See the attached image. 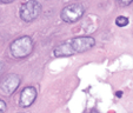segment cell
I'll list each match as a JSON object with an SVG mask.
<instances>
[{
	"instance_id": "7",
	"label": "cell",
	"mask_w": 133,
	"mask_h": 113,
	"mask_svg": "<svg viewBox=\"0 0 133 113\" xmlns=\"http://www.w3.org/2000/svg\"><path fill=\"white\" fill-rule=\"evenodd\" d=\"M116 24L119 27H123V26H126L128 24V19L126 17H118L116 20Z\"/></svg>"
},
{
	"instance_id": "2",
	"label": "cell",
	"mask_w": 133,
	"mask_h": 113,
	"mask_svg": "<svg viewBox=\"0 0 133 113\" xmlns=\"http://www.w3.org/2000/svg\"><path fill=\"white\" fill-rule=\"evenodd\" d=\"M41 12V5L35 0H28L20 7V18L26 23L35 20Z\"/></svg>"
},
{
	"instance_id": "6",
	"label": "cell",
	"mask_w": 133,
	"mask_h": 113,
	"mask_svg": "<svg viewBox=\"0 0 133 113\" xmlns=\"http://www.w3.org/2000/svg\"><path fill=\"white\" fill-rule=\"evenodd\" d=\"M37 98V90L34 87H25L20 93L19 105L21 107H28L34 103Z\"/></svg>"
},
{
	"instance_id": "4",
	"label": "cell",
	"mask_w": 133,
	"mask_h": 113,
	"mask_svg": "<svg viewBox=\"0 0 133 113\" xmlns=\"http://www.w3.org/2000/svg\"><path fill=\"white\" fill-rule=\"evenodd\" d=\"M70 47L75 53H83L85 51H88L96 45V40L92 37H77L68 40Z\"/></svg>"
},
{
	"instance_id": "9",
	"label": "cell",
	"mask_w": 133,
	"mask_h": 113,
	"mask_svg": "<svg viewBox=\"0 0 133 113\" xmlns=\"http://www.w3.org/2000/svg\"><path fill=\"white\" fill-rule=\"evenodd\" d=\"M6 103L4 100H1L0 99V113H5V111H6Z\"/></svg>"
},
{
	"instance_id": "1",
	"label": "cell",
	"mask_w": 133,
	"mask_h": 113,
	"mask_svg": "<svg viewBox=\"0 0 133 113\" xmlns=\"http://www.w3.org/2000/svg\"><path fill=\"white\" fill-rule=\"evenodd\" d=\"M11 54L17 59H24L31 54L33 51V41L30 37L18 38L10 46Z\"/></svg>"
},
{
	"instance_id": "11",
	"label": "cell",
	"mask_w": 133,
	"mask_h": 113,
	"mask_svg": "<svg viewBox=\"0 0 133 113\" xmlns=\"http://www.w3.org/2000/svg\"><path fill=\"white\" fill-rule=\"evenodd\" d=\"M13 1H15V0H0L1 4H11V3H13Z\"/></svg>"
},
{
	"instance_id": "12",
	"label": "cell",
	"mask_w": 133,
	"mask_h": 113,
	"mask_svg": "<svg viewBox=\"0 0 133 113\" xmlns=\"http://www.w3.org/2000/svg\"><path fill=\"white\" fill-rule=\"evenodd\" d=\"M117 96H118V97H121V92H117Z\"/></svg>"
},
{
	"instance_id": "13",
	"label": "cell",
	"mask_w": 133,
	"mask_h": 113,
	"mask_svg": "<svg viewBox=\"0 0 133 113\" xmlns=\"http://www.w3.org/2000/svg\"><path fill=\"white\" fill-rule=\"evenodd\" d=\"M92 113H99V112H98V111H96V110H93V111H92Z\"/></svg>"
},
{
	"instance_id": "3",
	"label": "cell",
	"mask_w": 133,
	"mask_h": 113,
	"mask_svg": "<svg viewBox=\"0 0 133 113\" xmlns=\"http://www.w3.org/2000/svg\"><path fill=\"white\" fill-rule=\"evenodd\" d=\"M85 13V8L80 4H70L61 11V19L65 23H75Z\"/></svg>"
},
{
	"instance_id": "8",
	"label": "cell",
	"mask_w": 133,
	"mask_h": 113,
	"mask_svg": "<svg viewBox=\"0 0 133 113\" xmlns=\"http://www.w3.org/2000/svg\"><path fill=\"white\" fill-rule=\"evenodd\" d=\"M132 1H133V0H117V3H118L120 6H123V7L131 5V4H132Z\"/></svg>"
},
{
	"instance_id": "5",
	"label": "cell",
	"mask_w": 133,
	"mask_h": 113,
	"mask_svg": "<svg viewBox=\"0 0 133 113\" xmlns=\"http://www.w3.org/2000/svg\"><path fill=\"white\" fill-rule=\"evenodd\" d=\"M20 84V78H19V75L17 74H8L7 77L3 79L1 84H0V88L3 91L5 94L7 96H11L13 92L18 88Z\"/></svg>"
},
{
	"instance_id": "10",
	"label": "cell",
	"mask_w": 133,
	"mask_h": 113,
	"mask_svg": "<svg viewBox=\"0 0 133 113\" xmlns=\"http://www.w3.org/2000/svg\"><path fill=\"white\" fill-rule=\"evenodd\" d=\"M3 72H4V63L0 61V78H1V75H3Z\"/></svg>"
}]
</instances>
